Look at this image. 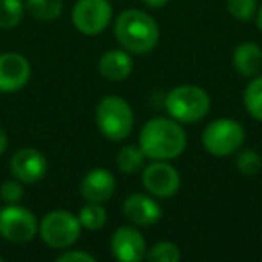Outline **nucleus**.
<instances>
[{"instance_id":"1","label":"nucleus","mask_w":262,"mask_h":262,"mask_svg":"<svg viewBox=\"0 0 262 262\" xmlns=\"http://www.w3.org/2000/svg\"><path fill=\"white\" fill-rule=\"evenodd\" d=\"M139 146L149 160H174L185 151L187 133L178 120L155 117L144 124Z\"/></svg>"},{"instance_id":"23","label":"nucleus","mask_w":262,"mask_h":262,"mask_svg":"<svg viewBox=\"0 0 262 262\" xmlns=\"http://www.w3.org/2000/svg\"><path fill=\"white\" fill-rule=\"evenodd\" d=\"M235 165L243 176H255L262 169V157L255 149H244L237 155Z\"/></svg>"},{"instance_id":"25","label":"nucleus","mask_w":262,"mask_h":262,"mask_svg":"<svg viewBox=\"0 0 262 262\" xmlns=\"http://www.w3.org/2000/svg\"><path fill=\"white\" fill-rule=\"evenodd\" d=\"M24 196V189L18 182L15 180H9V182H4L2 187H0V198L9 205H15L22 200Z\"/></svg>"},{"instance_id":"13","label":"nucleus","mask_w":262,"mask_h":262,"mask_svg":"<svg viewBox=\"0 0 262 262\" xmlns=\"http://www.w3.org/2000/svg\"><path fill=\"white\" fill-rule=\"evenodd\" d=\"M122 214L131 225L153 226L162 219V207L149 194H131L124 200Z\"/></svg>"},{"instance_id":"20","label":"nucleus","mask_w":262,"mask_h":262,"mask_svg":"<svg viewBox=\"0 0 262 262\" xmlns=\"http://www.w3.org/2000/svg\"><path fill=\"white\" fill-rule=\"evenodd\" d=\"M79 223L81 228L86 230H101L106 225V219H108V212L102 207V203H92L86 201V205H83L79 210Z\"/></svg>"},{"instance_id":"7","label":"nucleus","mask_w":262,"mask_h":262,"mask_svg":"<svg viewBox=\"0 0 262 262\" xmlns=\"http://www.w3.org/2000/svg\"><path fill=\"white\" fill-rule=\"evenodd\" d=\"M113 16L110 0H77L72 9V22L84 36H97L108 27Z\"/></svg>"},{"instance_id":"21","label":"nucleus","mask_w":262,"mask_h":262,"mask_svg":"<svg viewBox=\"0 0 262 262\" xmlns=\"http://www.w3.org/2000/svg\"><path fill=\"white\" fill-rule=\"evenodd\" d=\"M24 16L22 0H0V29H13Z\"/></svg>"},{"instance_id":"5","label":"nucleus","mask_w":262,"mask_h":262,"mask_svg":"<svg viewBox=\"0 0 262 262\" xmlns=\"http://www.w3.org/2000/svg\"><path fill=\"white\" fill-rule=\"evenodd\" d=\"M244 140H246L244 127L228 117L212 120L201 135V144L212 157H230L237 153L243 147Z\"/></svg>"},{"instance_id":"10","label":"nucleus","mask_w":262,"mask_h":262,"mask_svg":"<svg viewBox=\"0 0 262 262\" xmlns=\"http://www.w3.org/2000/svg\"><path fill=\"white\" fill-rule=\"evenodd\" d=\"M112 253L120 262H140L147 253L146 239L135 226H120L112 235Z\"/></svg>"},{"instance_id":"24","label":"nucleus","mask_w":262,"mask_h":262,"mask_svg":"<svg viewBox=\"0 0 262 262\" xmlns=\"http://www.w3.org/2000/svg\"><path fill=\"white\" fill-rule=\"evenodd\" d=\"M228 13L239 22H250L257 15V0H226Z\"/></svg>"},{"instance_id":"9","label":"nucleus","mask_w":262,"mask_h":262,"mask_svg":"<svg viewBox=\"0 0 262 262\" xmlns=\"http://www.w3.org/2000/svg\"><path fill=\"white\" fill-rule=\"evenodd\" d=\"M142 185L155 198H172L180 190L182 178L169 160H153L149 165H144Z\"/></svg>"},{"instance_id":"15","label":"nucleus","mask_w":262,"mask_h":262,"mask_svg":"<svg viewBox=\"0 0 262 262\" xmlns=\"http://www.w3.org/2000/svg\"><path fill=\"white\" fill-rule=\"evenodd\" d=\"M99 72L104 79L110 81H124L133 72V59L129 52L120 51V49H112L106 51L99 58Z\"/></svg>"},{"instance_id":"26","label":"nucleus","mask_w":262,"mask_h":262,"mask_svg":"<svg viewBox=\"0 0 262 262\" xmlns=\"http://www.w3.org/2000/svg\"><path fill=\"white\" fill-rule=\"evenodd\" d=\"M56 260L58 262H95V257L92 253H86V251L70 250V251H63L61 255H58Z\"/></svg>"},{"instance_id":"6","label":"nucleus","mask_w":262,"mask_h":262,"mask_svg":"<svg viewBox=\"0 0 262 262\" xmlns=\"http://www.w3.org/2000/svg\"><path fill=\"white\" fill-rule=\"evenodd\" d=\"M41 239L47 246L54 250L70 248L81 235L79 217L72 212L54 210L41 219V225L38 226Z\"/></svg>"},{"instance_id":"11","label":"nucleus","mask_w":262,"mask_h":262,"mask_svg":"<svg viewBox=\"0 0 262 262\" xmlns=\"http://www.w3.org/2000/svg\"><path fill=\"white\" fill-rule=\"evenodd\" d=\"M31 65L18 52L0 54V92H18L29 83Z\"/></svg>"},{"instance_id":"8","label":"nucleus","mask_w":262,"mask_h":262,"mask_svg":"<svg viewBox=\"0 0 262 262\" xmlns=\"http://www.w3.org/2000/svg\"><path fill=\"white\" fill-rule=\"evenodd\" d=\"M38 233L36 215L27 208L9 205L0 210V235L8 239L9 243L24 244L34 239Z\"/></svg>"},{"instance_id":"2","label":"nucleus","mask_w":262,"mask_h":262,"mask_svg":"<svg viewBox=\"0 0 262 262\" xmlns=\"http://www.w3.org/2000/svg\"><path fill=\"white\" fill-rule=\"evenodd\" d=\"M115 40L129 54H147L160 40V27L151 15L140 9H126L113 26Z\"/></svg>"},{"instance_id":"12","label":"nucleus","mask_w":262,"mask_h":262,"mask_svg":"<svg viewBox=\"0 0 262 262\" xmlns=\"http://www.w3.org/2000/svg\"><path fill=\"white\" fill-rule=\"evenodd\" d=\"M11 172L22 183H38L47 174V160L34 147H24L13 155Z\"/></svg>"},{"instance_id":"3","label":"nucleus","mask_w":262,"mask_h":262,"mask_svg":"<svg viewBox=\"0 0 262 262\" xmlns=\"http://www.w3.org/2000/svg\"><path fill=\"white\" fill-rule=\"evenodd\" d=\"M95 122L104 139L119 142L131 135L135 126V115L126 99L108 95L102 97L95 108Z\"/></svg>"},{"instance_id":"22","label":"nucleus","mask_w":262,"mask_h":262,"mask_svg":"<svg viewBox=\"0 0 262 262\" xmlns=\"http://www.w3.org/2000/svg\"><path fill=\"white\" fill-rule=\"evenodd\" d=\"M146 258L151 262H180L182 253L180 248L171 241H160L146 253Z\"/></svg>"},{"instance_id":"14","label":"nucleus","mask_w":262,"mask_h":262,"mask_svg":"<svg viewBox=\"0 0 262 262\" xmlns=\"http://www.w3.org/2000/svg\"><path fill=\"white\" fill-rule=\"evenodd\" d=\"M115 187H117L115 176L110 171H106V169L97 167V169L88 171L86 174L83 176L79 190H81V196L86 201H92V203H104V201H108L110 198L113 196Z\"/></svg>"},{"instance_id":"17","label":"nucleus","mask_w":262,"mask_h":262,"mask_svg":"<svg viewBox=\"0 0 262 262\" xmlns=\"http://www.w3.org/2000/svg\"><path fill=\"white\" fill-rule=\"evenodd\" d=\"M147 157L144 155V151L140 149V146H124L122 149L117 153V167L119 171H122L124 174H133L139 172L140 169H144Z\"/></svg>"},{"instance_id":"29","label":"nucleus","mask_w":262,"mask_h":262,"mask_svg":"<svg viewBox=\"0 0 262 262\" xmlns=\"http://www.w3.org/2000/svg\"><path fill=\"white\" fill-rule=\"evenodd\" d=\"M257 27L260 29V33H262V6L257 9Z\"/></svg>"},{"instance_id":"18","label":"nucleus","mask_w":262,"mask_h":262,"mask_svg":"<svg viewBox=\"0 0 262 262\" xmlns=\"http://www.w3.org/2000/svg\"><path fill=\"white\" fill-rule=\"evenodd\" d=\"M244 108L255 120L262 122V76H253L244 88Z\"/></svg>"},{"instance_id":"19","label":"nucleus","mask_w":262,"mask_h":262,"mask_svg":"<svg viewBox=\"0 0 262 262\" xmlns=\"http://www.w3.org/2000/svg\"><path fill=\"white\" fill-rule=\"evenodd\" d=\"M26 8L36 20L52 22L63 11V0H26Z\"/></svg>"},{"instance_id":"28","label":"nucleus","mask_w":262,"mask_h":262,"mask_svg":"<svg viewBox=\"0 0 262 262\" xmlns=\"http://www.w3.org/2000/svg\"><path fill=\"white\" fill-rule=\"evenodd\" d=\"M142 2L149 6V8H162V6H165L171 0H142Z\"/></svg>"},{"instance_id":"16","label":"nucleus","mask_w":262,"mask_h":262,"mask_svg":"<svg viewBox=\"0 0 262 262\" xmlns=\"http://www.w3.org/2000/svg\"><path fill=\"white\" fill-rule=\"evenodd\" d=\"M233 69L244 77H253L262 69V49L255 41H243L232 56Z\"/></svg>"},{"instance_id":"30","label":"nucleus","mask_w":262,"mask_h":262,"mask_svg":"<svg viewBox=\"0 0 262 262\" xmlns=\"http://www.w3.org/2000/svg\"><path fill=\"white\" fill-rule=\"evenodd\" d=\"M0 262H2V257H0Z\"/></svg>"},{"instance_id":"27","label":"nucleus","mask_w":262,"mask_h":262,"mask_svg":"<svg viewBox=\"0 0 262 262\" xmlns=\"http://www.w3.org/2000/svg\"><path fill=\"white\" fill-rule=\"evenodd\" d=\"M6 147H8V135H6L4 127L0 126V155L4 153Z\"/></svg>"},{"instance_id":"4","label":"nucleus","mask_w":262,"mask_h":262,"mask_svg":"<svg viewBox=\"0 0 262 262\" xmlns=\"http://www.w3.org/2000/svg\"><path fill=\"white\" fill-rule=\"evenodd\" d=\"M165 110L180 124L200 122L210 112V95L198 84H180L165 95Z\"/></svg>"}]
</instances>
